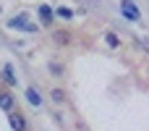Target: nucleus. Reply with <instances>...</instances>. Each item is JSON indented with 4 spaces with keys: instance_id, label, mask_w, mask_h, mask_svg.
Segmentation results:
<instances>
[{
    "instance_id": "nucleus-1",
    "label": "nucleus",
    "mask_w": 149,
    "mask_h": 131,
    "mask_svg": "<svg viewBox=\"0 0 149 131\" xmlns=\"http://www.w3.org/2000/svg\"><path fill=\"white\" fill-rule=\"evenodd\" d=\"M118 8H120V16L128 18V21H139V18H141V13H139V8H136L134 0H120Z\"/></svg>"
},
{
    "instance_id": "nucleus-2",
    "label": "nucleus",
    "mask_w": 149,
    "mask_h": 131,
    "mask_svg": "<svg viewBox=\"0 0 149 131\" xmlns=\"http://www.w3.org/2000/svg\"><path fill=\"white\" fill-rule=\"evenodd\" d=\"M8 121H10V129H13V131H26V118H24L18 110L8 113Z\"/></svg>"
},
{
    "instance_id": "nucleus-3",
    "label": "nucleus",
    "mask_w": 149,
    "mask_h": 131,
    "mask_svg": "<svg viewBox=\"0 0 149 131\" xmlns=\"http://www.w3.org/2000/svg\"><path fill=\"white\" fill-rule=\"evenodd\" d=\"M3 81H5L8 87H16V84H18V76H16L13 63H5V66H3Z\"/></svg>"
},
{
    "instance_id": "nucleus-4",
    "label": "nucleus",
    "mask_w": 149,
    "mask_h": 131,
    "mask_svg": "<svg viewBox=\"0 0 149 131\" xmlns=\"http://www.w3.org/2000/svg\"><path fill=\"white\" fill-rule=\"evenodd\" d=\"M52 18H55V8L47 5V3H42L39 5V21L42 24H52Z\"/></svg>"
},
{
    "instance_id": "nucleus-5",
    "label": "nucleus",
    "mask_w": 149,
    "mask_h": 131,
    "mask_svg": "<svg viewBox=\"0 0 149 131\" xmlns=\"http://www.w3.org/2000/svg\"><path fill=\"white\" fill-rule=\"evenodd\" d=\"M0 108H3L5 113H13V110H16V100H13L10 92H0Z\"/></svg>"
},
{
    "instance_id": "nucleus-6",
    "label": "nucleus",
    "mask_w": 149,
    "mask_h": 131,
    "mask_svg": "<svg viewBox=\"0 0 149 131\" xmlns=\"http://www.w3.org/2000/svg\"><path fill=\"white\" fill-rule=\"evenodd\" d=\"M26 102H29V105H34V108H39V105H42V95H39V89L26 87Z\"/></svg>"
},
{
    "instance_id": "nucleus-7",
    "label": "nucleus",
    "mask_w": 149,
    "mask_h": 131,
    "mask_svg": "<svg viewBox=\"0 0 149 131\" xmlns=\"http://www.w3.org/2000/svg\"><path fill=\"white\" fill-rule=\"evenodd\" d=\"M55 16H58V18H63V21H71L76 13H73L71 8H65V5H58V8H55Z\"/></svg>"
},
{
    "instance_id": "nucleus-8",
    "label": "nucleus",
    "mask_w": 149,
    "mask_h": 131,
    "mask_svg": "<svg viewBox=\"0 0 149 131\" xmlns=\"http://www.w3.org/2000/svg\"><path fill=\"white\" fill-rule=\"evenodd\" d=\"M52 39H55V45H68V42H71V34H68L65 29H60V32L52 34Z\"/></svg>"
},
{
    "instance_id": "nucleus-9",
    "label": "nucleus",
    "mask_w": 149,
    "mask_h": 131,
    "mask_svg": "<svg viewBox=\"0 0 149 131\" xmlns=\"http://www.w3.org/2000/svg\"><path fill=\"white\" fill-rule=\"evenodd\" d=\"M8 26H10V29H24V26H26V13H21V16L10 18V21H8Z\"/></svg>"
},
{
    "instance_id": "nucleus-10",
    "label": "nucleus",
    "mask_w": 149,
    "mask_h": 131,
    "mask_svg": "<svg viewBox=\"0 0 149 131\" xmlns=\"http://www.w3.org/2000/svg\"><path fill=\"white\" fill-rule=\"evenodd\" d=\"M105 42H107L113 50H115V47H120V37H118V34H113V32H107V34H105Z\"/></svg>"
},
{
    "instance_id": "nucleus-11",
    "label": "nucleus",
    "mask_w": 149,
    "mask_h": 131,
    "mask_svg": "<svg viewBox=\"0 0 149 131\" xmlns=\"http://www.w3.org/2000/svg\"><path fill=\"white\" fill-rule=\"evenodd\" d=\"M50 97H52L55 102H63V100H65V92H63V89H52V92H50Z\"/></svg>"
},
{
    "instance_id": "nucleus-12",
    "label": "nucleus",
    "mask_w": 149,
    "mask_h": 131,
    "mask_svg": "<svg viewBox=\"0 0 149 131\" xmlns=\"http://www.w3.org/2000/svg\"><path fill=\"white\" fill-rule=\"evenodd\" d=\"M50 71H52V74H63V66H58V63H50Z\"/></svg>"
}]
</instances>
